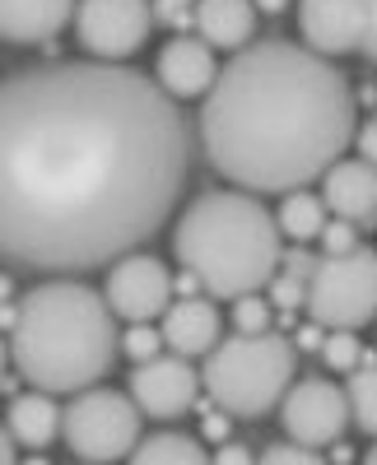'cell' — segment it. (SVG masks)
Wrapping results in <instances>:
<instances>
[{
	"label": "cell",
	"mask_w": 377,
	"mask_h": 465,
	"mask_svg": "<svg viewBox=\"0 0 377 465\" xmlns=\"http://www.w3.org/2000/svg\"><path fill=\"white\" fill-rule=\"evenodd\" d=\"M192 126L154 74L56 61L0 80V261L98 270L177 210Z\"/></svg>",
	"instance_id": "obj_1"
},
{
	"label": "cell",
	"mask_w": 377,
	"mask_h": 465,
	"mask_svg": "<svg viewBox=\"0 0 377 465\" xmlns=\"http://www.w3.org/2000/svg\"><path fill=\"white\" fill-rule=\"evenodd\" d=\"M354 122V94L341 65L275 37L229 56L201 98L196 135L210 168L238 191L289 196L345 159Z\"/></svg>",
	"instance_id": "obj_2"
},
{
	"label": "cell",
	"mask_w": 377,
	"mask_h": 465,
	"mask_svg": "<svg viewBox=\"0 0 377 465\" xmlns=\"http://www.w3.org/2000/svg\"><path fill=\"white\" fill-rule=\"evenodd\" d=\"M117 317L98 289L80 280H47L19 298L10 326V359L33 391H89L117 363Z\"/></svg>",
	"instance_id": "obj_3"
},
{
	"label": "cell",
	"mask_w": 377,
	"mask_h": 465,
	"mask_svg": "<svg viewBox=\"0 0 377 465\" xmlns=\"http://www.w3.org/2000/svg\"><path fill=\"white\" fill-rule=\"evenodd\" d=\"M173 252L210 298H247L280 275L284 238L252 191H201L173 223Z\"/></svg>",
	"instance_id": "obj_4"
},
{
	"label": "cell",
	"mask_w": 377,
	"mask_h": 465,
	"mask_svg": "<svg viewBox=\"0 0 377 465\" xmlns=\"http://www.w3.org/2000/svg\"><path fill=\"white\" fill-rule=\"evenodd\" d=\"M298 349L293 340H284L280 331H261V335H229L219 340L205 368H201V386L205 396L233 419H261L266 410H275L284 401V391L298 381Z\"/></svg>",
	"instance_id": "obj_5"
},
{
	"label": "cell",
	"mask_w": 377,
	"mask_h": 465,
	"mask_svg": "<svg viewBox=\"0 0 377 465\" xmlns=\"http://www.w3.org/2000/svg\"><path fill=\"white\" fill-rule=\"evenodd\" d=\"M303 307L322 331H359L377 322V252L354 247L341 256H317Z\"/></svg>",
	"instance_id": "obj_6"
},
{
	"label": "cell",
	"mask_w": 377,
	"mask_h": 465,
	"mask_svg": "<svg viewBox=\"0 0 377 465\" xmlns=\"http://www.w3.org/2000/svg\"><path fill=\"white\" fill-rule=\"evenodd\" d=\"M61 438L80 460H126L140 442V405L122 391H107V386L74 391L61 410Z\"/></svg>",
	"instance_id": "obj_7"
},
{
	"label": "cell",
	"mask_w": 377,
	"mask_h": 465,
	"mask_svg": "<svg viewBox=\"0 0 377 465\" xmlns=\"http://www.w3.org/2000/svg\"><path fill=\"white\" fill-rule=\"evenodd\" d=\"M149 28H154L149 0H80L74 5V33H80V47L94 61L122 65L144 47Z\"/></svg>",
	"instance_id": "obj_8"
},
{
	"label": "cell",
	"mask_w": 377,
	"mask_h": 465,
	"mask_svg": "<svg viewBox=\"0 0 377 465\" xmlns=\"http://www.w3.org/2000/svg\"><path fill=\"white\" fill-rule=\"evenodd\" d=\"M280 423L289 442H303V447H331L345 438V423H350V401L335 381L326 377H303L293 381L284 401H280Z\"/></svg>",
	"instance_id": "obj_9"
},
{
	"label": "cell",
	"mask_w": 377,
	"mask_h": 465,
	"mask_svg": "<svg viewBox=\"0 0 377 465\" xmlns=\"http://www.w3.org/2000/svg\"><path fill=\"white\" fill-rule=\"evenodd\" d=\"M103 298L112 307V317H122V322H159L173 302V275L159 256L126 252L122 261L107 265Z\"/></svg>",
	"instance_id": "obj_10"
},
{
	"label": "cell",
	"mask_w": 377,
	"mask_h": 465,
	"mask_svg": "<svg viewBox=\"0 0 377 465\" xmlns=\"http://www.w3.org/2000/svg\"><path fill=\"white\" fill-rule=\"evenodd\" d=\"M201 391H205L201 372L192 368V359H177V354H159L149 363H135V372H131V401L149 419H177V414H186L196 405Z\"/></svg>",
	"instance_id": "obj_11"
},
{
	"label": "cell",
	"mask_w": 377,
	"mask_h": 465,
	"mask_svg": "<svg viewBox=\"0 0 377 465\" xmlns=\"http://www.w3.org/2000/svg\"><path fill=\"white\" fill-rule=\"evenodd\" d=\"M303 47L335 61L363 47V0H298Z\"/></svg>",
	"instance_id": "obj_12"
},
{
	"label": "cell",
	"mask_w": 377,
	"mask_h": 465,
	"mask_svg": "<svg viewBox=\"0 0 377 465\" xmlns=\"http://www.w3.org/2000/svg\"><path fill=\"white\" fill-rule=\"evenodd\" d=\"M219 80V61L214 47H205L201 37H173L168 47H159L154 61V84L173 98V103H192L205 98Z\"/></svg>",
	"instance_id": "obj_13"
},
{
	"label": "cell",
	"mask_w": 377,
	"mask_h": 465,
	"mask_svg": "<svg viewBox=\"0 0 377 465\" xmlns=\"http://www.w3.org/2000/svg\"><path fill=\"white\" fill-rule=\"evenodd\" d=\"M322 201L335 219L354 228L377 223V168L363 159H335L322 173Z\"/></svg>",
	"instance_id": "obj_14"
},
{
	"label": "cell",
	"mask_w": 377,
	"mask_h": 465,
	"mask_svg": "<svg viewBox=\"0 0 377 465\" xmlns=\"http://www.w3.org/2000/svg\"><path fill=\"white\" fill-rule=\"evenodd\" d=\"M164 331V349L177 359H205L210 349L223 340V322L219 307L210 298H177L168 302V312L159 317Z\"/></svg>",
	"instance_id": "obj_15"
},
{
	"label": "cell",
	"mask_w": 377,
	"mask_h": 465,
	"mask_svg": "<svg viewBox=\"0 0 377 465\" xmlns=\"http://www.w3.org/2000/svg\"><path fill=\"white\" fill-rule=\"evenodd\" d=\"M80 0H0V43L33 47L52 37L74 19Z\"/></svg>",
	"instance_id": "obj_16"
},
{
	"label": "cell",
	"mask_w": 377,
	"mask_h": 465,
	"mask_svg": "<svg viewBox=\"0 0 377 465\" xmlns=\"http://www.w3.org/2000/svg\"><path fill=\"white\" fill-rule=\"evenodd\" d=\"M196 37L214 52H243L256 33V5L252 0H196Z\"/></svg>",
	"instance_id": "obj_17"
},
{
	"label": "cell",
	"mask_w": 377,
	"mask_h": 465,
	"mask_svg": "<svg viewBox=\"0 0 377 465\" xmlns=\"http://www.w3.org/2000/svg\"><path fill=\"white\" fill-rule=\"evenodd\" d=\"M5 429H10L15 447L43 451L47 442L61 438V410L47 391H24V396H15V405L5 414Z\"/></svg>",
	"instance_id": "obj_18"
},
{
	"label": "cell",
	"mask_w": 377,
	"mask_h": 465,
	"mask_svg": "<svg viewBox=\"0 0 377 465\" xmlns=\"http://www.w3.org/2000/svg\"><path fill=\"white\" fill-rule=\"evenodd\" d=\"M326 201L313 196V191H289V196L280 201L275 210V223H280V238L293 242V247H308L313 238H322V228H326Z\"/></svg>",
	"instance_id": "obj_19"
},
{
	"label": "cell",
	"mask_w": 377,
	"mask_h": 465,
	"mask_svg": "<svg viewBox=\"0 0 377 465\" xmlns=\"http://www.w3.org/2000/svg\"><path fill=\"white\" fill-rule=\"evenodd\" d=\"M126 465H210V451L192 433H154L135 442Z\"/></svg>",
	"instance_id": "obj_20"
},
{
	"label": "cell",
	"mask_w": 377,
	"mask_h": 465,
	"mask_svg": "<svg viewBox=\"0 0 377 465\" xmlns=\"http://www.w3.org/2000/svg\"><path fill=\"white\" fill-rule=\"evenodd\" d=\"M345 401H350V423L377 438V359H363L350 381H345Z\"/></svg>",
	"instance_id": "obj_21"
},
{
	"label": "cell",
	"mask_w": 377,
	"mask_h": 465,
	"mask_svg": "<svg viewBox=\"0 0 377 465\" xmlns=\"http://www.w3.org/2000/svg\"><path fill=\"white\" fill-rule=\"evenodd\" d=\"M122 354L131 363H149V359H159L164 354V331L154 322H131L126 335H122Z\"/></svg>",
	"instance_id": "obj_22"
},
{
	"label": "cell",
	"mask_w": 377,
	"mask_h": 465,
	"mask_svg": "<svg viewBox=\"0 0 377 465\" xmlns=\"http://www.w3.org/2000/svg\"><path fill=\"white\" fill-rule=\"evenodd\" d=\"M322 359H326L331 368H341V372H354L368 354H363V344L354 340V331H331V335L322 340Z\"/></svg>",
	"instance_id": "obj_23"
},
{
	"label": "cell",
	"mask_w": 377,
	"mask_h": 465,
	"mask_svg": "<svg viewBox=\"0 0 377 465\" xmlns=\"http://www.w3.org/2000/svg\"><path fill=\"white\" fill-rule=\"evenodd\" d=\"M233 326H238L243 335H261V331H271V307H266V298H256V293L233 298Z\"/></svg>",
	"instance_id": "obj_24"
},
{
	"label": "cell",
	"mask_w": 377,
	"mask_h": 465,
	"mask_svg": "<svg viewBox=\"0 0 377 465\" xmlns=\"http://www.w3.org/2000/svg\"><path fill=\"white\" fill-rule=\"evenodd\" d=\"M256 465H326L313 447H303V442H271L266 451L256 456Z\"/></svg>",
	"instance_id": "obj_25"
},
{
	"label": "cell",
	"mask_w": 377,
	"mask_h": 465,
	"mask_svg": "<svg viewBox=\"0 0 377 465\" xmlns=\"http://www.w3.org/2000/svg\"><path fill=\"white\" fill-rule=\"evenodd\" d=\"M313 270H317V256L308 252V247H284V256H280V275H289V280H298L308 289V280H313Z\"/></svg>",
	"instance_id": "obj_26"
},
{
	"label": "cell",
	"mask_w": 377,
	"mask_h": 465,
	"mask_svg": "<svg viewBox=\"0 0 377 465\" xmlns=\"http://www.w3.org/2000/svg\"><path fill=\"white\" fill-rule=\"evenodd\" d=\"M322 247H326V256L354 252V247H359V232H354V223H345V219H326V228H322Z\"/></svg>",
	"instance_id": "obj_27"
},
{
	"label": "cell",
	"mask_w": 377,
	"mask_h": 465,
	"mask_svg": "<svg viewBox=\"0 0 377 465\" xmlns=\"http://www.w3.org/2000/svg\"><path fill=\"white\" fill-rule=\"evenodd\" d=\"M149 10H154V24H168V28L192 24V15H196L192 0H149Z\"/></svg>",
	"instance_id": "obj_28"
},
{
	"label": "cell",
	"mask_w": 377,
	"mask_h": 465,
	"mask_svg": "<svg viewBox=\"0 0 377 465\" xmlns=\"http://www.w3.org/2000/svg\"><path fill=\"white\" fill-rule=\"evenodd\" d=\"M266 289H271V302L275 307H303V298H308V289L298 284V280H289V275H275Z\"/></svg>",
	"instance_id": "obj_29"
},
{
	"label": "cell",
	"mask_w": 377,
	"mask_h": 465,
	"mask_svg": "<svg viewBox=\"0 0 377 465\" xmlns=\"http://www.w3.org/2000/svg\"><path fill=\"white\" fill-rule=\"evenodd\" d=\"M359 52L377 65V0H363V47Z\"/></svg>",
	"instance_id": "obj_30"
},
{
	"label": "cell",
	"mask_w": 377,
	"mask_h": 465,
	"mask_svg": "<svg viewBox=\"0 0 377 465\" xmlns=\"http://www.w3.org/2000/svg\"><path fill=\"white\" fill-rule=\"evenodd\" d=\"M354 144H359V159L377 168V116H372V122H363V126L354 131Z\"/></svg>",
	"instance_id": "obj_31"
},
{
	"label": "cell",
	"mask_w": 377,
	"mask_h": 465,
	"mask_svg": "<svg viewBox=\"0 0 377 465\" xmlns=\"http://www.w3.org/2000/svg\"><path fill=\"white\" fill-rule=\"evenodd\" d=\"M210 465H256V456H252L243 442H223V447L210 456Z\"/></svg>",
	"instance_id": "obj_32"
},
{
	"label": "cell",
	"mask_w": 377,
	"mask_h": 465,
	"mask_svg": "<svg viewBox=\"0 0 377 465\" xmlns=\"http://www.w3.org/2000/svg\"><path fill=\"white\" fill-rule=\"evenodd\" d=\"M205 433H210V438H223V433H229V419H223V410L205 419Z\"/></svg>",
	"instance_id": "obj_33"
},
{
	"label": "cell",
	"mask_w": 377,
	"mask_h": 465,
	"mask_svg": "<svg viewBox=\"0 0 377 465\" xmlns=\"http://www.w3.org/2000/svg\"><path fill=\"white\" fill-rule=\"evenodd\" d=\"M0 465H15V438H10V429H0Z\"/></svg>",
	"instance_id": "obj_34"
},
{
	"label": "cell",
	"mask_w": 377,
	"mask_h": 465,
	"mask_svg": "<svg viewBox=\"0 0 377 465\" xmlns=\"http://www.w3.org/2000/svg\"><path fill=\"white\" fill-rule=\"evenodd\" d=\"M252 5H256V10H266V15H280L289 0H252Z\"/></svg>",
	"instance_id": "obj_35"
},
{
	"label": "cell",
	"mask_w": 377,
	"mask_h": 465,
	"mask_svg": "<svg viewBox=\"0 0 377 465\" xmlns=\"http://www.w3.org/2000/svg\"><path fill=\"white\" fill-rule=\"evenodd\" d=\"M5 349H10V344L0 340V381H5Z\"/></svg>",
	"instance_id": "obj_36"
},
{
	"label": "cell",
	"mask_w": 377,
	"mask_h": 465,
	"mask_svg": "<svg viewBox=\"0 0 377 465\" xmlns=\"http://www.w3.org/2000/svg\"><path fill=\"white\" fill-rule=\"evenodd\" d=\"M363 465H377V438H372V451L363 456Z\"/></svg>",
	"instance_id": "obj_37"
},
{
	"label": "cell",
	"mask_w": 377,
	"mask_h": 465,
	"mask_svg": "<svg viewBox=\"0 0 377 465\" xmlns=\"http://www.w3.org/2000/svg\"><path fill=\"white\" fill-rule=\"evenodd\" d=\"M10 298V280H0V302H5Z\"/></svg>",
	"instance_id": "obj_38"
},
{
	"label": "cell",
	"mask_w": 377,
	"mask_h": 465,
	"mask_svg": "<svg viewBox=\"0 0 377 465\" xmlns=\"http://www.w3.org/2000/svg\"><path fill=\"white\" fill-rule=\"evenodd\" d=\"M24 465H47V456H28Z\"/></svg>",
	"instance_id": "obj_39"
},
{
	"label": "cell",
	"mask_w": 377,
	"mask_h": 465,
	"mask_svg": "<svg viewBox=\"0 0 377 465\" xmlns=\"http://www.w3.org/2000/svg\"><path fill=\"white\" fill-rule=\"evenodd\" d=\"M74 465H94V460H74Z\"/></svg>",
	"instance_id": "obj_40"
},
{
	"label": "cell",
	"mask_w": 377,
	"mask_h": 465,
	"mask_svg": "<svg viewBox=\"0 0 377 465\" xmlns=\"http://www.w3.org/2000/svg\"><path fill=\"white\" fill-rule=\"evenodd\" d=\"M372 107H377V89H372Z\"/></svg>",
	"instance_id": "obj_41"
}]
</instances>
